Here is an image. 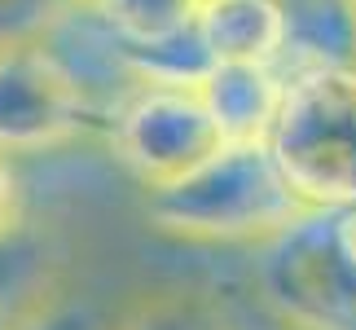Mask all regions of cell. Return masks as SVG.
Listing matches in <instances>:
<instances>
[{
	"label": "cell",
	"mask_w": 356,
	"mask_h": 330,
	"mask_svg": "<svg viewBox=\"0 0 356 330\" xmlns=\"http://www.w3.org/2000/svg\"><path fill=\"white\" fill-rule=\"evenodd\" d=\"M40 45L53 53V62L62 66V75L75 84V93L88 102L106 132H111L119 110L145 88V75L136 71L132 49L92 9V0H75L62 18H53Z\"/></svg>",
	"instance_id": "cell-6"
},
{
	"label": "cell",
	"mask_w": 356,
	"mask_h": 330,
	"mask_svg": "<svg viewBox=\"0 0 356 330\" xmlns=\"http://www.w3.org/2000/svg\"><path fill=\"white\" fill-rule=\"evenodd\" d=\"M312 212L268 141H229L189 176L145 189V220L181 242L259 246Z\"/></svg>",
	"instance_id": "cell-1"
},
{
	"label": "cell",
	"mask_w": 356,
	"mask_h": 330,
	"mask_svg": "<svg viewBox=\"0 0 356 330\" xmlns=\"http://www.w3.org/2000/svg\"><path fill=\"white\" fill-rule=\"evenodd\" d=\"M75 0H0V40H40Z\"/></svg>",
	"instance_id": "cell-13"
},
{
	"label": "cell",
	"mask_w": 356,
	"mask_h": 330,
	"mask_svg": "<svg viewBox=\"0 0 356 330\" xmlns=\"http://www.w3.org/2000/svg\"><path fill=\"white\" fill-rule=\"evenodd\" d=\"M49 313V308H44ZM40 313H18V308H0V330H26Z\"/></svg>",
	"instance_id": "cell-16"
},
{
	"label": "cell",
	"mask_w": 356,
	"mask_h": 330,
	"mask_svg": "<svg viewBox=\"0 0 356 330\" xmlns=\"http://www.w3.org/2000/svg\"><path fill=\"white\" fill-rule=\"evenodd\" d=\"M202 5H207V0H202Z\"/></svg>",
	"instance_id": "cell-17"
},
{
	"label": "cell",
	"mask_w": 356,
	"mask_h": 330,
	"mask_svg": "<svg viewBox=\"0 0 356 330\" xmlns=\"http://www.w3.org/2000/svg\"><path fill=\"white\" fill-rule=\"evenodd\" d=\"M198 36L216 62L282 66L286 9L282 0H207L198 13Z\"/></svg>",
	"instance_id": "cell-8"
},
{
	"label": "cell",
	"mask_w": 356,
	"mask_h": 330,
	"mask_svg": "<svg viewBox=\"0 0 356 330\" xmlns=\"http://www.w3.org/2000/svg\"><path fill=\"white\" fill-rule=\"evenodd\" d=\"M286 88L291 75L282 66L259 62H216L211 75L198 84L225 141H268L286 106Z\"/></svg>",
	"instance_id": "cell-7"
},
{
	"label": "cell",
	"mask_w": 356,
	"mask_h": 330,
	"mask_svg": "<svg viewBox=\"0 0 356 330\" xmlns=\"http://www.w3.org/2000/svg\"><path fill=\"white\" fill-rule=\"evenodd\" d=\"M106 141L145 189L181 181L229 146L202 93L168 84H145L115 115Z\"/></svg>",
	"instance_id": "cell-4"
},
{
	"label": "cell",
	"mask_w": 356,
	"mask_h": 330,
	"mask_svg": "<svg viewBox=\"0 0 356 330\" xmlns=\"http://www.w3.org/2000/svg\"><path fill=\"white\" fill-rule=\"evenodd\" d=\"M92 9L115 26V36L132 53H141L194 31L202 0H92Z\"/></svg>",
	"instance_id": "cell-11"
},
{
	"label": "cell",
	"mask_w": 356,
	"mask_h": 330,
	"mask_svg": "<svg viewBox=\"0 0 356 330\" xmlns=\"http://www.w3.org/2000/svg\"><path fill=\"white\" fill-rule=\"evenodd\" d=\"M22 220H26V212H22V185H18V172H13L9 155L0 150V233L18 229Z\"/></svg>",
	"instance_id": "cell-15"
},
{
	"label": "cell",
	"mask_w": 356,
	"mask_h": 330,
	"mask_svg": "<svg viewBox=\"0 0 356 330\" xmlns=\"http://www.w3.org/2000/svg\"><path fill=\"white\" fill-rule=\"evenodd\" d=\"M286 9V53L282 71L348 66L356 71V0H282Z\"/></svg>",
	"instance_id": "cell-9"
},
{
	"label": "cell",
	"mask_w": 356,
	"mask_h": 330,
	"mask_svg": "<svg viewBox=\"0 0 356 330\" xmlns=\"http://www.w3.org/2000/svg\"><path fill=\"white\" fill-rule=\"evenodd\" d=\"M111 322L97 317V308L88 304H71V299H58L49 313H40V317L26 326V330H106Z\"/></svg>",
	"instance_id": "cell-14"
},
{
	"label": "cell",
	"mask_w": 356,
	"mask_h": 330,
	"mask_svg": "<svg viewBox=\"0 0 356 330\" xmlns=\"http://www.w3.org/2000/svg\"><path fill=\"white\" fill-rule=\"evenodd\" d=\"M268 146L308 207L356 203V71H295Z\"/></svg>",
	"instance_id": "cell-3"
},
{
	"label": "cell",
	"mask_w": 356,
	"mask_h": 330,
	"mask_svg": "<svg viewBox=\"0 0 356 330\" xmlns=\"http://www.w3.org/2000/svg\"><path fill=\"white\" fill-rule=\"evenodd\" d=\"M106 330H238L225 308L202 291H154L132 299Z\"/></svg>",
	"instance_id": "cell-12"
},
{
	"label": "cell",
	"mask_w": 356,
	"mask_h": 330,
	"mask_svg": "<svg viewBox=\"0 0 356 330\" xmlns=\"http://www.w3.org/2000/svg\"><path fill=\"white\" fill-rule=\"evenodd\" d=\"M62 286V246L35 220L0 233V308L44 313L58 304Z\"/></svg>",
	"instance_id": "cell-10"
},
{
	"label": "cell",
	"mask_w": 356,
	"mask_h": 330,
	"mask_svg": "<svg viewBox=\"0 0 356 330\" xmlns=\"http://www.w3.org/2000/svg\"><path fill=\"white\" fill-rule=\"evenodd\" d=\"M251 278L282 330H356V246L334 207H312L259 242Z\"/></svg>",
	"instance_id": "cell-2"
},
{
	"label": "cell",
	"mask_w": 356,
	"mask_h": 330,
	"mask_svg": "<svg viewBox=\"0 0 356 330\" xmlns=\"http://www.w3.org/2000/svg\"><path fill=\"white\" fill-rule=\"evenodd\" d=\"M106 132L40 40H0V150L40 155Z\"/></svg>",
	"instance_id": "cell-5"
}]
</instances>
